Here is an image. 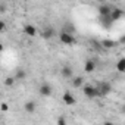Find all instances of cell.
<instances>
[{"label":"cell","mask_w":125,"mask_h":125,"mask_svg":"<svg viewBox=\"0 0 125 125\" xmlns=\"http://www.w3.org/2000/svg\"><path fill=\"white\" fill-rule=\"evenodd\" d=\"M97 88V97H104L106 94H109L112 91V85L109 83H100Z\"/></svg>","instance_id":"1"},{"label":"cell","mask_w":125,"mask_h":125,"mask_svg":"<svg viewBox=\"0 0 125 125\" xmlns=\"http://www.w3.org/2000/svg\"><path fill=\"white\" fill-rule=\"evenodd\" d=\"M59 38H60V43H63V44H66V46H72V44L77 43L75 38H74L69 32H66V31H62V32L59 34Z\"/></svg>","instance_id":"2"},{"label":"cell","mask_w":125,"mask_h":125,"mask_svg":"<svg viewBox=\"0 0 125 125\" xmlns=\"http://www.w3.org/2000/svg\"><path fill=\"white\" fill-rule=\"evenodd\" d=\"M84 96L87 97V99H94V97H97V88L94 87V85H90V84H87V85H84Z\"/></svg>","instance_id":"3"},{"label":"cell","mask_w":125,"mask_h":125,"mask_svg":"<svg viewBox=\"0 0 125 125\" xmlns=\"http://www.w3.org/2000/svg\"><path fill=\"white\" fill-rule=\"evenodd\" d=\"M109 16H110V19H112L113 22H115V21H119V19L124 16V10H121V9H118V8H113V9L110 10Z\"/></svg>","instance_id":"4"},{"label":"cell","mask_w":125,"mask_h":125,"mask_svg":"<svg viewBox=\"0 0 125 125\" xmlns=\"http://www.w3.org/2000/svg\"><path fill=\"white\" fill-rule=\"evenodd\" d=\"M60 74H62V77H63V78H72L74 71H72V68H71L69 65H65V66H62Z\"/></svg>","instance_id":"5"},{"label":"cell","mask_w":125,"mask_h":125,"mask_svg":"<svg viewBox=\"0 0 125 125\" xmlns=\"http://www.w3.org/2000/svg\"><path fill=\"white\" fill-rule=\"evenodd\" d=\"M62 99H63V102L68 104V106H72V104H75L77 103V100H75V97L71 94V93H63V97H62Z\"/></svg>","instance_id":"6"},{"label":"cell","mask_w":125,"mask_h":125,"mask_svg":"<svg viewBox=\"0 0 125 125\" xmlns=\"http://www.w3.org/2000/svg\"><path fill=\"white\" fill-rule=\"evenodd\" d=\"M24 32H25L27 35H30V37H34V35L37 34V28H35L34 25L28 24V25H25V27H24Z\"/></svg>","instance_id":"7"},{"label":"cell","mask_w":125,"mask_h":125,"mask_svg":"<svg viewBox=\"0 0 125 125\" xmlns=\"http://www.w3.org/2000/svg\"><path fill=\"white\" fill-rule=\"evenodd\" d=\"M94 69H96V62L88 59V60L85 62V65H84V71H85L87 74H90V72H93Z\"/></svg>","instance_id":"8"},{"label":"cell","mask_w":125,"mask_h":125,"mask_svg":"<svg viewBox=\"0 0 125 125\" xmlns=\"http://www.w3.org/2000/svg\"><path fill=\"white\" fill-rule=\"evenodd\" d=\"M53 35H54V30L53 28H46V30L41 31V37L44 40H50V38H53Z\"/></svg>","instance_id":"9"},{"label":"cell","mask_w":125,"mask_h":125,"mask_svg":"<svg viewBox=\"0 0 125 125\" xmlns=\"http://www.w3.org/2000/svg\"><path fill=\"white\" fill-rule=\"evenodd\" d=\"M24 109H25V112L27 113H34L35 112V102H25V104H24Z\"/></svg>","instance_id":"10"},{"label":"cell","mask_w":125,"mask_h":125,"mask_svg":"<svg viewBox=\"0 0 125 125\" xmlns=\"http://www.w3.org/2000/svg\"><path fill=\"white\" fill-rule=\"evenodd\" d=\"M100 22H102V25H103L104 28H110V27H112V24H113V21L110 19V16H109V15L102 16V18H100Z\"/></svg>","instance_id":"11"},{"label":"cell","mask_w":125,"mask_h":125,"mask_svg":"<svg viewBox=\"0 0 125 125\" xmlns=\"http://www.w3.org/2000/svg\"><path fill=\"white\" fill-rule=\"evenodd\" d=\"M102 46H103L104 49H113V47L116 46V41L109 40V38H104V40H102Z\"/></svg>","instance_id":"12"},{"label":"cell","mask_w":125,"mask_h":125,"mask_svg":"<svg viewBox=\"0 0 125 125\" xmlns=\"http://www.w3.org/2000/svg\"><path fill=\"white\" fill-rule=\"evenodd\" d=\"M40 94H41V96H50V94H52L50 85H49V84H43V85L40 87Z\"/></svg>","instance_id":"13"},{"label":"cell","mask_w":125,"mask_h":125,"mask_svg":"<svg viewBox=\"0 0 125 125\" xmlns=\"http://www.w3.org/2000/svg\"><path fill=\"white\" fill-rule=\"evenodd\" d=\"M110 6H107V5H103V6H100L99 8V13H100V16H106V15H109L110 13Z\"/></svg>","instance_id":"14"},{"label":"cell","mask_w":125,"mask_h":125,"mask_svg":"<svg viewBox=\"0 0 125 125\" xmlns=\"http://www.w3.org/2000/svg\"><path fill=\"white\" fill-rule=\"evenodd\" d=\"M116 69H118L119 72H125V59H124V57H121V59L118 60V63H116Z\"/></svg>","instance_id":"15"},{"label":"cell","mask_w":125,"mask_h":125,"mask_svg":"<svg viewBox=\"0 0 125 125\" xmlns=\"http://www.w3.org/2000/svg\"><path fill=\"white\" fill-rule=\"evenodd\" d=\"M83 83H84V78H83V77H77V78H74V80H72V87L78 88V87H81V85H83Z\"/></svg>","instance_id":"16"},{"label":"cell","mask_w":125,"mask_h":125,"mask_svg":"<svg viewBox=\"0 0 125 125\" xmlns=\"http://www.w3.org/2000/svg\"><path fill=\"white\" fill-rule=\"evenodd\" d=\"M25 77H27V72L24 69H18L15 74V80H25Z\"/></svg>","instance_id":"17"},{"label":"cell","mask_w":125,"mask_h":125,"mask_svg":"<svg viewBox=\"0 0 125 125\" xmlns=\"http://www.w3.org/2000/svg\"><path fill=\"white\" fill-rule=\"evenodd\" d=\"M15 84V77H8L6 80H5V85L6 87H12Z\"/></svg>","instance_id":"18"},{"label":"cell","mask_w":125,"mask_h":125,"mask_svg":"<svg viewBox=\"0 0 125 125\" xmlns=\"http://www.w3.org/2000/svg\"><path fill=\"white\" fill-rule=\"evenodd\" d=\"M0 110H2V112L9 110V104H8V103H2V104H0Z\"/></svg>","instance_id":"19"},{"label":"cell","mask_w":125,"mask_h":125,"mask_svg":"<svg viewBox=\"0 0 125 125\" xmlns=\"http://www.w3.org/2000/svg\"><path fill=\"white\" fill-rule=\"evenodd\" d=\"M66 124V119L65 118H59L57 119V125H65Z\"/></svg>","instance_id":"20"},{"label":"cell","mask_w":125,"mask_h":125,"mask_svg":"<svg viewBox=\"0 0 125 125\" xmlns=\"http://www.w3.org/2000/svg\"><path fill=\"white\" fill-rule=\"evenodd\" d=\"M5 30H6V24L3 21H0V32H3Z\"/></svg>","instance_id":"21"},{"label":"cell","mask_w":125,"mask_h":125,"mask_svg":"<svg viewBox=\"0 0 125 125\" xmlns=\"http://www.w3.org/2000/svg\"><path fill=\"white\" fill-rule=\"evenodd\" d=\"M2 52H3V44L0 43V53H2Z\"/></svg>","instance_id":"22"}]
</instances>
